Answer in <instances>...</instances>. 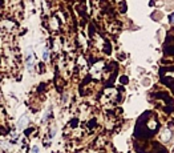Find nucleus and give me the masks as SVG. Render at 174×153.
Masks as SVG:
<instances>
[{"mask_svg":"<svg viewBox=\"0 0 174 153\" xmlns=\"http://www.w3.org/2000/svg\"><path fill=\"white\" fill-rule=\"evenodd\" d=\"M170 19H171V23H174V15H171V17H170Z\"/></svg>","mask_w":174,"mask_h":153,"instance_id":"1","label":"nucleus"}]
</instances>
